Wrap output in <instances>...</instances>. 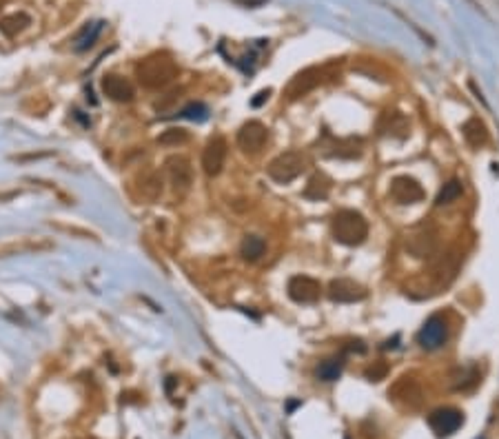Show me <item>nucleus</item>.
<instances>
[{"mask_svg":"<svg viewBox=\"0 0 499 439\" xmlns=\"http://www.w3.org/2000/svg\"><path fill=\"white\" fill-rule=\"evenodd\" d=\"M135 76L147 89H162L178 76V67L166 53H154L138 63Z\"/></svg>","mask_w":499,"mask_h":439,"instance_id":"f257e3e1","label":"nucleus"},{"mask_svg":"<svg viewBox=\"0 0 499 439\" xmlns=\"http://www.w3.org/2000/svg\"><path fill=\"white\" fill-rule=\"evenodd\" d=\"M331 231H333V237H335L340 244L357 247L366 240L368 224H366L362 214H357V211H351V209H344V211H338V214L333 216Z\"/></svg>","mask_w":499,"mask_h":439,"instance_id":"f03ea898","label":"nucleus"},{"mask_svg":"<svg viewBox=\"0 0 499 439\" xmlns=\"http://www.w3.org/2000/svg\"><path fill=\"white\" fill-rule=\"evenodd\" d=\"M304 169H307V158H304L300 151H286L271 160L267 171H269V178H273L275 182L286 184L291 180L300 178L304 173Z\"/></svg>","mask_w":499,"mask_h":439,"instance_id":"7ed1b4c3","label":"nucleus"},{"mask_svg":"<svg viewBox=\"0 0 499 439\" xmlns=\"http://www.w3.org/2000/svg\"><path fill=\"white\" fill-rule=\"evenodd\" d=\"M446 339H448V324H446V320H444L441 315L428 317L426 324L418 333V342L426 350H435V348L444 346V344H446Z\"/></svg>","mask_w":499,"mask_h":439,"instance_id":"20e7f679","label":"nucleus"},{"mask_svg":"<svg viewBox=\"0 0 499 439\" xmlns=\"http://www.w3.org/2000/svg\"><path fill=\"white\" fill-rule=\"evenodd\" d=\"M51 249H53V242L47 237H13L0 244V258L22 256V253H43Z\"/></svg>","mask_w":499,"mask_h":439,"instance_id":"39448f33","label":"nucleus"},{"mask_svg":"<svg viewBox=\"0 0 499 439\" xmlns=\"http://www.w3.org/2000/svg\"><path fill=\"white\" fill-rule=\"evenodd\" d=\"M320 293H322L320 282H315L309 275H295L288 280V295L298 304H313L320 300Z\"/></svg>","mask_w":499,"mask_h":439,"instance_id":"423d86ee","label":"nucleus"},{"mask_svg":"<svg viewBox=\"0 0 499 439\" xmlns=\"http://www.w3.org/2000/svg\"><path fill=\"white\" fill-rule=\"evenodd\" d=\"M391 197L399 204H413L424 200V189L420 187L418 180H413L408 176H399L391 184Z\"/></svg>","mask_w":499,"mask_h":439,"instance_id":"0eeeda50","label":"nucleus"},{"mask_svg":"<svg viewBox=\"0 0 499 439\" xmlns=\"http://www.w3.org/2000/svg\"><path fill=\"white\" fill-rule=\"evenodd\" d=\"M267 140H269V131H267V126L258 122V120H251V122H246L240 133H238V145L242 151H260L262 147L267 145Z\"/></svg>","mask_w":499,"mask_h":439,"instance_id":"6e6552de","label":"nucleus"},{"mask_svg":"<svg viewBox=\"0 0 499 439\" xmlns=\"http://www.w3.org/2000/svg\"><path fill=\"white\" fill-rule=\"evenodd\" d=\"M227 160V143L225 138H213L202 151V169L206 176H218Z\"/></svg>","mask_w":499,"mask_h":439,"instance_id":"1a4fd4ad","label":"nucleus"},{"mask_svg":"<svg viewBox=\"0 0 499 439\" xmlns=\"http://www.w3.org/2000/svg\"><path fill=\"white\" fill-rule=\"evenodd\" d=\"M462 413L455 408H439L435 413L428 417V424H431V428L437 433V435H453L457 428L462 426Z\"/></svg>","mask_w":499,"mask_h":439,"instance_id":"9d476101","label":"nucleus"},{"mask_svg":"<svg viewBox=\"0 0 499 439\" xmlns=\"http://www.w3.org/2000/svg\"><path fill=\"white\" fill-rule=\"evenodd\" d=\"M166 169H169V178H171L173 189L180 191V193H185L191 187V180H193V171H191L189 160L182 158V155H173V158L166 160Z\"/></svg>","mask_w":499,"mask_h":439,"instance_id":"9b49d317","label":"nucleus"},{"mask_svg":"<svg viewBox=\"0 0 499 439\" xmlns=\"http://www.w3.org/2000/svg\"><path fill=\"white\" fill-rule=\"evenodd\" d=\"M364 295H366V291L351 280H335V282H331V289H328L331 300L333 302H344V304L359 302Z\"/></svg>","mask_w":499,"mask_h":439,"instance_id":"f8f14e48","label":"nucleus"},{"mask_svg":"<svg viewBox=\"0 0 499 439\" xmlns=\"http://www.w3.org/2000/svg\"><path fill=\"white\" fill-rule=\"evenodd\" d=\"M102 91L116 103H129L133 98V87L127 78H120V76H105L102 78Z\"/></svg>","mask_w":499,"mask_h":439,"instance_id":"ddd939ff","label":"nucleus"},{"mask_svg":"<svg viewBox=\"0 0 499 439\" xmlns=\"http://www.w3.org/2000/svg\"><path fill=\"white\" fill-rule=\"evenodd\" d=\"M138 195L145 202H156L162 195V178L158 173H147L138 180Z\"/></svg>","mask_w":499,"mask_h":439,"instance_id":"4468645a","label":"nucleus"},{"mask_svg":"<svg viewBox=\"0 0 499 439\" xmlns=\"http://www.w3.org/2000/svg\"><path fill=\"white\" fill-rule=\"evenodd\" d=\"M29 25H32V18L27 16L25 11L9 13V16H3V18H0V32H3L5 36H9V38H13V36L22 34Z\"/></svg>","mask_w":499,"mask_h":439,"instance_id":"2eb2a0df","label":"nucleus"},{"mask_svg":"<svg viewBox=\"0 0 499 439\" xmlns=\"http://www.w3.org/2000/svg\"><path fill=\"white\" fill-rule=\"evenodd\" d=\"M317 82H320V72H317V69H307V72H302L293 82H291L288 96L291 98H300L307 91H311Z\"/></svg>","mask_w":499,"mask_h":439,"instance_id":"dca6fc26","label":"nucleus"},{"mask_svg":"<svg viewBox=\"0 0 499 439\" xmlns=\"http://www.w3.org/2000/svg\"><path fill=\"white\" fill-rule=\"evenodd\" d=\"M265 251H267V242L262 237H258V235H246L242 247H240V253H242V258L246 262L260 260L262 256H265Z\"/></svg>","mask_w":499,"mask_h":439,"instance_id":"f3484780","label":"nucleus"},{"mask_svg":"<svg viewBox=\"0 0 499 439\" xmlns=\"http://www.w3.org/2000/svg\"><path fill=\"white\" fill-rule=\"evenodd\" d=\"M462 182L460 180H451V182H446L444 184V189L437 193V197H435V204L437 207H444V204H451V202H455L457 197L462 195Z\"/></svg>","mask_w":499,"mask_h":439,"instance_id":"a211bd4d","label":"nucleus"},{"mask_svg":"<svg viewBox=\"0 0 499 439\" xmlns=\"http://www.w3.org/2000/svg\"><path fill=\"white\" fill-rule=\"evenodd\" d=\"M331 191V184L326 178L322 176H315L309 184H307V189H304V197H309V200H322V197H326Z\"/></svg>","mask_w":499,"mask_h":439,"instance_id":"6ab92c4d","label":"nucleus"},{"mask_svg":"<svg viewBox=\"0 0 499 439\" xmlns=\"http://www.w3.org/2000/svg\"><path fill=\"white\" fill-rule=\"evenodd\" d=\"M100 30H102V22H91V25H87L85 30L78 34V38H76V49H78V51L89 49V47L93 45V40L98 38Z\"/></svg>","mask_w":499,"mask_h":439,"instance_id":"aec40b11","label":"nucleus"},{"mask_svg":"<svg viewBox=\"0 0 499 439\" xmlns=\"http://www.w3.org/2000/svg\"><path fill=\"white\" fill-rule=\"evenodd\" d=\"M464 138H466L473 147H477V145L484 143V140H486V129H484V124H481L479 120L473 118V120H468V122L464 124Z\"/></svg>","mask_w":499,"mask_h":439,"instance_id":"412c9836","label":"nucleus"},{"mask_svg":"<svg viewBox=\"0 0 499 439\" xmlns=\"http://www.w3.org/2000/svg\"><path fill=\"white\" fill-rule=\"evenodd\" d=\"M342 366L344 362L338 360V358H333V360H326L322 362L320 366H317V377L324 379V381H333V379H338L342 375Z\"/></svg>","mask_w":499,"mask_h":439,"instance_id":"4be33fe9","label":"nucleus"},{"mask_svg":"<svg viewBox=\"0 0 499 439\" xmlns=\"http://www.w3.org/2000/svg\"><path fill=\"white\" fill-rule=\"evenodd\" d=\"M180 116L202 122V120H206V116H209V109H206V105H202V103H191V105H187L182 111H180Z\"/></svg>","mask_w":499,"mask_h":439,"instance_id":"5701e85b","label":"nucleus"},{"mask_svg":"<svg viewBox=\"0 0 499 439\" xmlns=\"http://www.w3.org/2000/svg\"><path fill=\"white\" fill-rule=\"evenodd\" d=\"M185 140H187V131L185 129H166L158 138V143L160 145H182Z\"/></svg>","mask_w":499,"mask_h":439,"instance_id":"b1692460","label":"nucleus"},{"mask_svg":"<svg viewBox=\"0 0 499 439\" xmlns=\"http://www.w3.org/2000/svg\"><path fill=\"white\" fill-rule=\"evenodd\" d=\"M55 226L62 229V231H67V233H76V235H82V237H95L93 233L85 231V229H78V226H65V224H55Z\"/></svg>","mask_w":499,"mask_h":439,"instance_id":"393cba45","label":"nucleus"},{"mask_svg":"<svg viewBox=\"0 0 499 439\" xmlns=\"http://www.w3.org/2000/svg\"><path fill=\"white\" fill-rule=\"evenodd\" d=\"M269 93H271L269 89H267V91H260V93H258V98H253V103H251V105H253V107H260V105L265 103L267 98H269Z\"/></svg>","mask_w":499,"mask_h":439,"instance_id":"a878e982","label":"nucleus"},{"mask_svg":"<svg viewBox=\"0 0 499 439\" xmlns=\"http://www.w3.org/2000/svg\"><path fill=\"white\" fill-rule=\"evenodd\" d=\"M5 5V0H0V7H3Z\"/></svg>","mask_w":499,"mask_h":439,"instance_id":"bb28decb","label":"nucleus"}]
</instances>
